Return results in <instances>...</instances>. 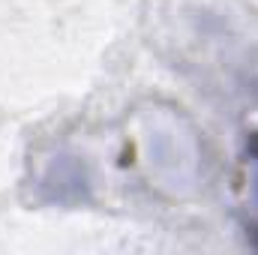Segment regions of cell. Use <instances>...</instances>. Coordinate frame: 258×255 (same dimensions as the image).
<instances>
[{"mask_svg":"<svg viewBox=\"0 0 258 255\" xmlns=\"http://www.w3.org/2000/svg\"><path fill=\"white\" fill-rule=\"evenodd\" d=\"M243 225L258 246V132L249 135L243 150Z\"/></svg>","mask_w":258,"mask_h":255,"instance_id":"6da1fadb","label":"cell"}]
</instances>
